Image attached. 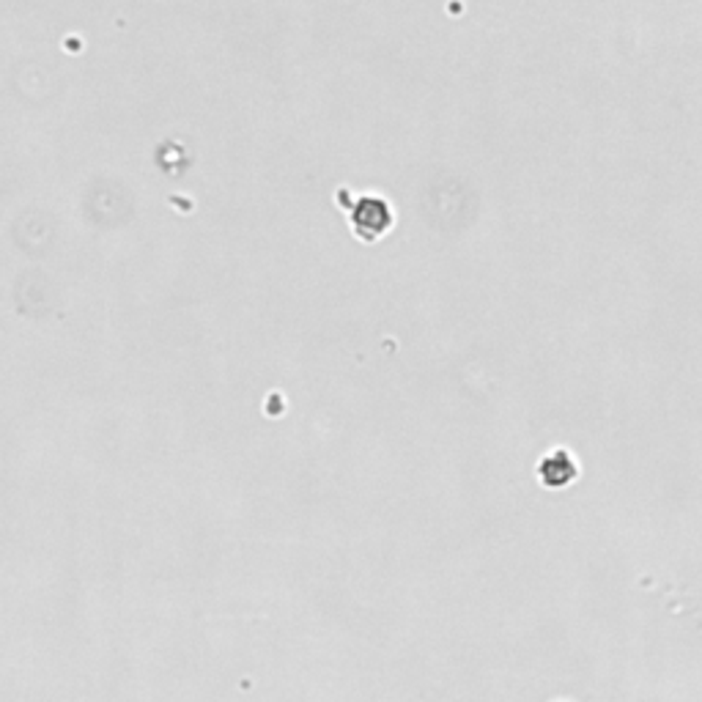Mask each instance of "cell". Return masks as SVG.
I'll return each mask as SVG.
<instances>
[{"mask_svg": "<svg viewBox=\"0 0 702 702\" xmlns=\"http://www.w3.org/2000/svg\"><path fill=\"white\" fill-rule=\"evenodd\" d=\"M538 475H540V483L549 486V489H563L569 486L571 480H577L579 475V467L574 461V456H569L566 450H554L551 456H546L538 467Z\"/></svg>", "mask_w": 702, "mask_h": 702, "instance_id": "1", "label": "cell"}]
</instances>
